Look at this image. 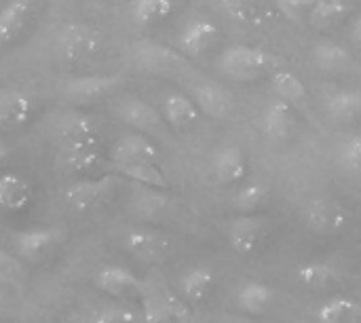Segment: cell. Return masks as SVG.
Wrapping results in <instances>:
<instances>
[{"mask_svg":"<svg viewBox=\"0 0 361 323\" xmlns=\"http://www.w3.org/2000/svg\"><path fill=\"white\" fill-rule=\"evenodd\" d=\"M267 233V220L252 214H243L228 226V243L239 256H250L264 243Z\"/></svg>","mask_w":361,"mask_h":323,"instance_id":"4fadbf2b","label":"cell"},{"mask_svg":"<svg viewBox=\"0 0 361 323\" xmlns=\"http://www.w3.org/2000/svg\"><path fill=\"white\" fill-rule=\"evenodd\" d=\"M237 300H239V307L245 313H250V315H262V313H267V309L273 303V290L269 286H264V284L250 281V284H245L239 290Z\"/></svg>","mask_w":361,"mask_h":323,"instance_id":"1f68e13d","label":"cell"},{"mask_svg":"<svg viewBox=\"0 0 361 323\" xmlns=\"http://www.w3.org/2000/svg\"><path fill=\"white\" fill-rule=\"evenodd\" d=\"M125 85V78L121 74H89L78 76L72 80H66L61 85V97L70 106H89L95 104L112 93H116Z\"/></svg>","mask_w":361,"mask_h":323,"instance_id":"5b68a950","label":"cell"},{"mask_svg":"<svg viewBox=\"0 0 361 323\" xmlns=\"http://www.w3.org/2000/svg\"><path fill=\"white\" fill-rule=\"evenodd\" d=\"M313 59L319 70L334 74V72L345 70L351 63V53L345 44H341L336 40H322L313 49Z\"/></svg>","mask_w":361,"mask_h":323,"instance_id":"cb8c5ba5","label":"cell"},{"mask_svg":"<svg viewBox=\"0 0 361 323\" xmlns=\"http://www.w3.org/2000/svg\"><path fill=\"white\" fill-rule=\"evenodd\" d=\"M8 154H11V148L6 146V142H4V140H0V165L8 159Z\"/></svg>","mask_w":361,"mask_h":323,"instance_id":"60d3db41","label":"cell"},{"mask_svg":"<svg viewBox=\"0 0 361 323\" xmlns=\"http://www.w3.org/2000/svg\"><path fill=\"white\" fill-rule=\"evenodd\" d=\"M218 36L220 30L216 21L207 17H195L180 32V49L188 57H199L214 47Z\"/></svg>","mask_w":361,"mask_h":323,"instance_id":"2e32d148","label":"cell"},{"mask_svg":"<svg viewBox=\"0 0 361 323\" xmlns=\"http://www.w3.org/2000/svg\"><path fill=\"white\" fill-rule=\"evenodd\" d=\"M30 203H32L30 182L13 171L0 173V209L15 214V212H23Z\"/></svg>","mask_w":361,"mask_h":323,"instance_id":"44dd1931","label":"cell"},{"mask_svg":"<svg viewBox=\"0 0 361 323\" xmlns=\"http://www.w3.org/2000/svg\"><path fill=\"white\" fill-rule=\"evenodd\" d=\"M317 0H275L279 13L290 21H305Z\"/></svg>","mask_w":361,"mask_h":323,"instance_id":"8d00e7d4","label":"cell"},{"mask_svg":"<svg viewBox=\"0 0 361 323\" xmlns=\"http://www.w3.org/2000/svg\"><path fill=\"white\" fill-rule=\"evenodd\" d=\"M125 248L140 262L159 264V262H163L169 256L171 241L165 235H161L159 231H152V228H133L125 237Z\"/></svg>","mask_w":361,"mask_h":323,"instance_id":"30bf717a","label":"cell"},{"mask_svg":"<svg viewBox=\"0 0 361 323\" xmlns=\"http://www.w3.org/2000/svg\"><path fill=\"white\" fill-rule=\"evenodd\" d=\"M271 85L277 93V97L290 102L294 108L307 104V87L302 83V78L298 74H294L292 70H286V68H275L271 72Z\"/></svg>","mask_w":361,"mask_h":323,"instance_id":"603a6c76","label":"cell"},{"mask_svg":"<svg viewBox=\"0 0 361 323\" xmlns=\"http://www.w3.org/2000/svg\"><path fill=\"white\" fill-rule=\"evenodd\" d=\"M32 17V0H8L0 8V44L15 42Z\"/></svg>","mask_w":361,"mask_h":323,"instance_id":"7402d4cb","label":"cell"},{"mask_svg":"<svg viewBox=\"0 0 361 323\" xmlns=\"http://www.w3.org/2000/svg\"><path fill=\"white\" fill-rule=\"evenodd\" d=\"M51 131H53L55 146L97 142V129L93 118L78 108H68L57 112L51 121Z\"/></svg>","mask_w":361,"mask_h":323,"instance_id":"52a82bcc","label":"cell"},{"mask_svg":"<svg viewBox=\"0 0 361 323\" xmlns=\"http://www.w3.org/2000/svg\"><path fill=\"white\" fill-rule=\"evenodd\" d=\"M326 112L334 121H351L361 114V91L341 89L332 93L326 102Z\"/></svg>","mask_w":361,"mask_h":323,"instance_id":"4dcf8cb0","label":"cell"},{"mask_svg":"<svg viewBox=\"0 0 361 323\" xmlns=\"http://www.w3.org/2000/svg\"><path fill=\"white\" fill-rule=\"evenodd\" d=\"M161 193H165V190L150 188V186H140V193L133 197V209H135V214H140L144 218H152L154 214H159L167 205V199Z\"/></svg>","mask_w":361,"mask_h":323,"instance_id":"d590c367","label":"cell"},{"mask_svg":"<svg viewBox=\"0 0 361 323\" xmlns=\"http://www.w3.org/2000/svg\"><path fill=\"white\" fill-rule=\"evenodd\" d=\"M294 123H296V112L290 102H286L277 95L267 102L262 116H260V127L269 140H273V142L288 140L294 129Z\"/></svg>","mask_w":361,"mask_h":323,"instance_id":"5bb4252c","label":"cell"},{"mask_svg":"<svg viewBox=\"0 0 361 323\" xmlns=\"http://www.w3.org/2000/svg\"><path fill=\"white\" fill-rule=\"evenodd\" d=\"M116 116L125 123V125H131L133 129H137L140 133H146V131H154L163 125V114L150 106L148 102L140 99V97H121L116 102V108H114Z\"/></svg>","mask_w":361,"mask_h":323,"instance_id":"9a60e30c","label":"cell"},{"mask_svg":"<svg viewBox=\"0 0 361 323\" xmlns=\"http://www.w3.org/2000/svg\"><path fill=\"white\" fill-rule=\"evenodd\" d=\"M159 148L157 144L144 133H125L116 140L110 150L112 167L133 165V163H159Z\"/></svg>","mask_w":361,"mask_h":323,"instance_id":"9c48e42d","label":"cell"},{"mask_svg":"<svg viewBox=\"0 0 361 323\" xmlns=\"http://www.w3.org/2000/svg\"><path fill=\"white\" fill-rule=\"evenodd\" d=\"M63 239V231L55 228V226H36V228H27V231H19L13 235V248L17 258L27 260L32 264H40L42 260H47L55 248L61 243Z\"/></svg>","mask_w":361,"mask_h":323,"instance_id":"8992f818","label":"cell"},{"mask_svg":"<svg viewBox=\"0 0 361 323\" xmlns=\"http://www.w3.org/2000/svg\"><path fill=\"white\" fill-rule=\"evenodd\" d=\"M180 286H182V294H184L186 300H190V303H203L214 292L216 277H214V273L209 269L197 267V269L188 271L182 277V284Z\"/></svg>","mask_w":361,"mask_h":323,"instance_id":"f1b7e54d","label":"cell"},{"mask_svg":"<svg viewBox=\"0 0 361 323\" xmlns=\"http://www.w3.org/2000/svg\"><path fill=\"white\" fill-rule=\"evenodd\" d=\"M25 277H27V271L21 264V258L0 248V284L8 288H21L25 284Z\"/></svg>","mask_w":361,"mask_h":323,"instance_id":"e575fe53","label":"cell"},{"mask_svg":"<svg viewBox=\"0 0 361 323\" xmlns=\"http://www.w3.org/2000/svg\"><path fill=\"white\" fill-rule=\"evenodd\" d=\"M102 34L85 23V21H70L59 28L55 36V55L63 63H82L99 55L102 51Z\"/></svg>","mask_w":361,"mask_h":323,"instance_id":"6da1fadb","label":"cell"},{"mask_svg":"<svg viewBox=\"0 0 361 323\" xmlns=\"http://www.w3.org/2000/svg\"><path fill=\"white\" fill-rule=\"evenodd\" d=\"M161 114H163L165 123L171 125L173 129H188L199 121L201 110L190 95L180 93V91H169L163 97Z\"/></svg>","mask_w":361,"mask_h":323,"instance_id":"ffe728a7","label":"cell"},{"mask_svg":"<svg viewBox=\"0 0 361 323\" xmlns=\"http://www.w3.org/2000/svg\"><path fill=\"white\" fill-rule=\"evenodd\" d=\"M222 4H224V8H226L233 17H239V19L247 17V13L252 11L250 0H222Z\"/></svg>","mask_w":361,"mask_h":323,"instance_id":"f35d334b","label":"cell"},{"mask_svg":"<svg viewBox=\"0 0 361 323\" xmlns=\"http://www.w3.org/2000/svg\"><path fill=\"white\" fill-rule=\"evenodd\" d=\"M271 199V190L269 186L260 184V182H250L243 184L235 197H233V205L235 209H239L241 214H256L258 209H262Z\"/></svg>","mask_w":361,"mask_h":323,"instance_id":"836d02e7","label":"cell"},{"mask_svg":"<svg viewBox=\"0 0 361 323\" xmlns=\"http://www.w3.org/2000/svg\"><path fill=\"white\" fill-rule=\"evenodd\" d=\"M131 55H133V61L142 70L152 72L157 76H178L190 68L184 53H180L167 44L154 42V40L135 42L131 47Z\"/></svg>","mask_w":361,"mask_h":323,"instance_id":"277c9868","label":"cell"},{"mask_svg":"<svg viewBox=\"0 0 361 323\" xmlns=\"http://www.w3.org/2000/svg\"><path fill=\"white\" fill-rule=\"evenodd\" d=\"M192 99L199 110L212 118H226L235 112V97L218 83H201L192 87Z\"/></svg>","mask_w":361,"mask_h":323,"instance_id":"e0dca14e","label":"cell"},{"mask_svg":"<svg viewBox=\"0 0 361 323\" xmlns=\"http://www.w3.org/2000/svg\"><path fill=\"white\" fill-rule=\"evenodd\" d=\"M351 40L361 47V13L357 15V19L353 21V25H351Z\"/></svg>","mask_w":361,"mask_h":323,"instance_id":"ab89813d","label":"cell"},{"mask_svg":"<svg viewBox=\"0 0 361 323\" xmlns=\"http://www.w3.org/2000/svg\"><path fill=\"white\" fill-rule=\"evenodd\" d=\"M95 286L116 298V300H135L144 296V284L140 281V277L135 273H131L125 267H106L95 275Z\"/></svg>","mask_w":361,"mask_h":323,"instance_id":"8fae6325","label":"cell"},{"mask_svg":"<svg viewBox=\"0 0 361 323\" xmlns=\"http://www.w3.org/2000/svg\"><path fill=\"white\" fill-rule=\"evenodd\" d=\"M296 279L309 290H328L341 281V273L328 262H307L298 267Z\"/></svg>","mask_w":361,"mask_h":323,"instance_id":"4316f807","label":"cell"},{"mask_svg":"<svg viewBox=\"0 0 361 323\" xmlns=\"http://www.w3.org/2000/svg\"><path fill=\"white\" fill-rule=\"evenodd\" d=\"M212 173L220 184H237L247 173V157L239 146H222L212 157Z\"/></svg>","mask_w":361,"mask_h":323,"instance_id":"d6986e66","label":"cell"},{"mask_svg":"<svg viewBox=\"0 0 361 323\" xmlns=\"http://www.w3.org/2000/svg\"><path fill=\"white\" fill-rule=\"evenodd\" d=\"M357 2H361V0H357Z\"/></svg>","mask_w":361,"mask_h":323,"instance_id":"b9f144b4","label":"cell"},{"mask_svg":"<svg viewBox=\"0 0 361 323\" xmlns=\"http://www.w3.org/2000/svg\"><path fill=\"white\" fill-rule=\"evenodd\" d=\"M102 163L104 159L99 150V140L74 144V146H57V152H55V165L63 173L95 176Z\"/></svg>","mask_w":361,"mask_h":323,"instance_id":"ba28073f","label":"cell"},{"mask_svg":"<svg viewBox=\"0 0 361 323\" xmlns=\"http://www.w3.org/2000/svg\"><path fill=\"white\" fill-rule=\"evenodd\" d=\"M273 55L264 49L250 44H233L220 55L218 68L231 80L252 83L264 76L267 72H273Z\"/></svg>","mask_w":361,"mask_h":323,"instance_id":"7a4b0ae2","label":"cell"},{"mask_svg":"<svg viewBox=\"0 0 361 323\" xmlns=\"http://www.w3.org/2000/svg\"><path fill=\"white\" fill-rule=\"evenodd\" d=\"M305 220H307V226L313 233L334 235V233H338V231L345 228V224H347V212H345V207L338 201H334L330 197H317V199H313L307 205Z\"/></svg>","mask_w":361,"mask_h":323,"instance_id":"7c38bea8","label":"cell"},{"mask_svg":"<svg viewBox=\"0 0 361 323\" xmlns=\"http://www.w3.org/2000/svg\"><path fill=\"white\" fill-rule=\"evenodd\" d=\"M173 11V0H133L131 19L137 25H157Z\"/></svg>","mask_w":361,"mask_h":323,"instance_id":"d6a6232c","label":"cell"},{"mask_svg":"<svg viewBox=\"0 0 361 323\" xmlns=\"http://www.w3.org/2000/svg\"><path fill=\"white\" fill-rule=\"evenodd\" d=\"M137 311L123 300L97 305L80 315L78 323H137Z\"/></svg>","mask_w":361,"mask_h":323,"instance_id":"d4e9b609","label":"cell"},{"mask_svg":"<svg viewBox=\"0 0 361 323\" xmlns=\"http://www.w3.org/2000/svg\"><path fill=\"white\" fill-rule=\"evenodd\" d=\"M349 13L347 0H317L307 17L309 25L315 30H328L341 23Z\"/></svg>","mask_w":361,"mask_h":323,"instance_id":"f546056e","label":"cell"},{"mask_svg":"<svg viewBox=\"0 0 361 323\" xmlns=\"http://www.w3.org/2000/svg\"><path fill=\"white\" fill-rule=\"evenodd\" d=\"M118 178L121 176L114 171V173H102V176H89V178L76 180L66 188V195H63L66 203L76 214L93 212L112 199V195L118 188Z\"/></svg>","mask_w":361,"mask_h":323,"instance_id":"3957f363","label":"cell"},{"mask_svg":"<svg viewBox=\"0 0 361 323\" xmlns=\"http://www.w3.org/2000/svg\"><path fill=\"white\" fill-rule=\"evenodd\" d=\"M341 161L349 169H361V135H351L341 146Z\"/></svg>","mask_w":361,"mask_h":323,"instance_id":"74e56055","label":"cell"},{"mask_svg":"<svg viewBox=\"0 0 361 323\" xmlns=\"http://www.w3.org/2000/svg\"><path fill=\"white\" fill-rule=\"evenodd\" d=\"M317 317L322 323H361V303L345 296L330 298L322 305Z\"/></svg>","mask_w":361,"mask_h":323,"instance_id":"83f0119b","label":"cell"},{"mask_svg":"<svg viewBox=\"0 0 361 323\" xmlns=\"http://www.w3.org/2000/svg\"><path fill=\"white\" fill-rule=\"evenodd\" d=\"M34 112L32 97L21 89L0 91V131H11L23 127Z\"/></svg>","mask_w":361,"mask_h":323,"instance_id":"ac0fdd59","label":"cell"},{"mask_svg":"<svg viewBox=\"0 0 361 323\" xmlns=\"http://www.w3.org/2000/svg\"><path fill=\"white\" fill-rule=\"evenodd\" d=\"M121 178L131 180L140 186H150V188H159V190H167L169 188V180L165 178V173L159 169L157 163H133V165H121V167H112Z\"/></svg>","mask_w":361,"mask_h":323,"instance_id":"484cf974","label":"cell"}]
</instances>
